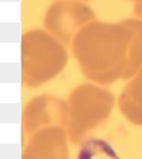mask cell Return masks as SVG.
<instances>
[{"mask_svg":"<svg viewBox=\"0 0 142 159\" xmlns=\"http://www.w3.org/2000/svg\"><path fill=\"white\" fill-rule=\"evenodd\" d=\"M132 30L120 25L91 22L79 30L73 40V52L81 67L94 76L115 75L126 70Z\"/></svg>","mask_w":142,"mask_h":159,"instance_id":"cell-1","label":"cell"},{"mask_svg":"<svg viewBox=\"0 0 142 159\" xmlns=\"http://www.w3.org/2000/svg\"><path fill=\"white\" fill-rule=\"evenodd\" d=\"M66 58L62 45L43 30H32L22 37V69L30 76L54 75L62 69Z\"/></svg>","mask_w":142,"mask_h":159,"instance_id":"cell-2","label":"cell"},{"mask_svg":"<svg viewBox=\"0 0 142 159\" xmlns=\"http://www.w3.org/2000/svg\"><path fill=\"white\" fill-rule=\"evenodd\" d=\"M94 16L93 11L85 5L61 1L52 4L49 8L45 18V25L60 40L68 43L76 30Z\"/></svg>","mask_w":142,"mask_h":159,"instance_id":"cell-3","label":"cell"},{"mask_svg":"<svg viewBox=\"0 0 142 159\" xmlns=\"http://www.w3.org/2000/svg\"><path fill=\"white\" fill-rule=\"evenodd\" d=\"M125 22L132 30L128 62L125 71L133 72L142 63V21L125 20Z\"/></svg>","mask_w":142,"mask_h":159,"instance_id":"cell-4","label":"cell"},{"mask_svg":"<svg viewBox=\"0 0 142 159\" xmlns=\"http://www.w3.org/2000/svg\"><path fill=\"white\" fill-rule=\"evenodd\" d=\"M136 12L138 15H140V16H142V0L138 3L137 6H136Z\"/></svg>","mask_w":142,"mask_h":159,"instance_id":"cell-5","label":"cell"},{"mask_svg":"<svg viewBox=\"0 0 142 159\" xmlns=\"http://www.w3.org/2000/svg\"><path fill=\"white\" fill-rule=\"evenodd\" d=\"M140 1H141V0H140Z\"/></svg>","mask_w":142,"mask_h":159,"instance_id":"cell-6","label":"cell"}]
</instances>
